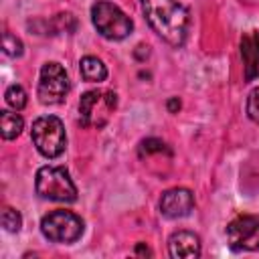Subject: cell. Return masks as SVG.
Here are the masks:
<instances>
[{
	"label": "cell",
	"mask_w": 259,
	"mask_h": 259,
	"mask_svg": "<svg viewBox=\"0 0 259 259\" xmlns=\"http://www.w3.org/2000/svg\"><path fill=\"white\" fill-rule=\"evenodd\" d=\"M4 99H6L8 107H12L14 111H20L26 105V91L20 85H10L4 93Z\"/></svg>",
	"instance_id": "14"
},
{
	"label": "cell",
	"mask_w": 259,
	"mask_h": 259,
	"mask_svg": "<svg viewBox=\"0 0 259 259\" xmlns=\"http://www.w3.org/2000/svg\"><path fill=\"white\" fill-rule=\"evenodd\" d=\"M168 253L174 259H194L200 255V239L190 231H176L168 239Z\"/></svg>",
	"instance_id": "11"
},
{
	"label": "cell",
	"mask_w": 259,
	"mask_h": 259,
	"mask_svg": "<svg viewBox=\"0 0 259 259\" xmlns=\"http://www.w3.org/2000/svg\"><path fill=\"white\" fill-rule=\"evenodd\" d=\"M194 208V194L188 188L176 186L166 190L160 196V212L166 219H182L188 217Z\"/></svg>",
	"instance_id": "9"
},
{
	"label": "cell",
	"mask_w": 259,
	"mask_h": 259,
	"mask_svg": "<svg viewBox=\"0 0 259 259\" xmlns=\"http://www.w3.org/2000/svg\"><path fill=\"white\" fill-rule=\"evenodd\" d=\"M83 221L71 210H53L42 217L40 221V233L53 241V243H63L71 245L81 239L83 235Z\"/></svg>",
	"instance_id": "6"
},
{
	"label": "cell",
	"mask_w": 259,
	"mask_h": 259,
	"mask_svg": "<svg viewBox=\"0 0 259 259\" xmlns=\"http://www.w3.org/2000/svg\"><path fill=\"white\" fill-rule=\"evenodd\" d=\"M227 243L233 251H259V214H239L227 225Z\"/></svg>",
	"instance_id": "8"
},
{
	"label": "cell",
	"mask_w": 259,
	"mask_h": 259,
	"mask_svg": "<svg viewBox=\"0 0 259 259\" xmlns=\"http://www.w3.org/2000/svg\"><path fill=\"white\" fill-rule=\"evenodd\" d=\"M32 144L36 146L38 154L45 158H57L67 148V134L65 125L57 115H42L32 121L30 130Z\"/></svg>",
	"instance_id": "4"
},
{
	"label": "cell",
	"mask_w": 259,
	"mask_h": 259,
	"mask_svg": "<svg viewBox=\"0 0 259 259\" xmlns=\"http://www.w3.org/2000/svg\"><path fill=\"white\" fill-rule=\"evenodd\" d=\"M247 115L251 121L259 123V87L253 89L247 97Z\"/></svg>",
	"instance_id": "18"
},
{
	"label": "cell",
	"mask_w": 259,
	"mask_h": 259,
	"mask_svg": "<svg viewBox=\"0 0 259 259\" xmlns=\"http://www.w3.org/2000/svg\"><path fill=\"white\" fill-rule=\"evenodd\" d=\"M136 253H138V255H152V251H150V249H148L144 243H138V247H136Z\"/></svg>",
	"instance_id": "20"
},
{
	"label": "cell",
	"mask_w": 259,
	"mask_h": 259,
	"mask_svg": "<svg viewBox=\"0 0 259 259\" xmlns=\"http://www.w3.org/2000/svg\"><path fill=\"white\" fill-rule=\"evenodd\" d=\"M115 107H117V95L113 91H99V89L85 91L79 101L81 125L101 130L109 121V115L115 111Z\"/></svg>",
	"instance_id": "5"
},
{
	"label": "cell",
	"mask_w": 259,
	"mask_h": 259,
	"mask_svg": "<svg viewBox=\"0 0 259 259\" xmlns=\"http://www.w3.org/2000/svg\"><path fill=\"white\" fill-rule=\"evenodd\" d=\"M142 12L150 28L164 42L174 49L186 42L190 16L178 0H142Z\"/></svg>",
	"instance_id": "1"
},
{
	"label": "cell",
	"mask_w": 259,
	"mask_h": 259,
	"mask_svg": "<svg viewBox=\"0 0 259 259\" xmlns=\"http://www.w3.org/2000/svg\"><path fill=\"white\" fill-rule=\"evenodd\" d=\"M22 127H24V121H22V117L18 113L8 111V109H4L0 113V134H2L4 140L18 138L20 132H22Z\"/></svg>",
	"instance_id": "13"
},
{
	"label": "cell",
	"mask_w": 259,
	"mask_h": 259,
	"mask_svg": "<svg viewBox=\"0 0 259 259\" xmlns=\"http://www.w3.org/2000/svg\"><path fill=\"white\" fill-rule=\"evenodd\" d=\"M160 152H166V154H170V148L162 142V140H158V138H148V140H144L142 144H140V156H148V154H160Z\"/></svg>",
	"instance_id": "17"
},
{
	"label": "cell",
	"mask_w": 259,
	"mask_h": 259,
	"mask_svg": "<svg viewBox=\"0 0 259 259\" xmlns=\"http://www.w3.org/2000/svg\"><path fill=\"white\" fill-rule=\"evenodd\" d=\"M241 59L245 81H253L259 77V32L249 30L241 36Z\"/></svg>",
	"instance_id": "10"
},
{
	"label": "cell",
	"mask_w": 259,
	"mask_h": 259,
	"mask_svg": "<svg viewBox=\"0 0 259 259\" xmlns=\"http://www.w3.org/2000/svg\"><path fill=\"white\" fill-rule=\"evenodd\" d=\"M71 89L69 75L63 69L61 63H45L40 69L38 77V87H36V97L42 105H57L61 103Z\"/></svg>",
	"instance_id": "7"
},
{
	"label": "cell",
	"mask_w": 259,
	"mask_h": 259,
	"mask_svg": "<svg viewBox=\"0 0 259 259\" xmlns=\"http://www.w3.org/2000/svg\"><path fill=\"white\" fill-rule=\"evenodd\" d=\"M79 71H81V77L89 83H99V81H105V77H107V69H105L103 61L97 57H91V55L81 59Z\"/></svg>",
	"instance_id": "12"
},
{
	"label": "cell",
	"mask_w": 259,
	"mask_h": 259,
	"mask_svg": "<svg viewBox=\"0 0 259 259\" xmlns=\"http://www.w3.org/2000/svg\"><path fill=\"white\" fill-rule=\"evenodd\" d=\"M166 107H168L170 113H178V109H180V99H178V97H170L168 103H166Z\"/></svg>",
	"instance_id": "19"
},
{
	"label": "cell",
	"mask_w": 259,
	"mask_h": 259,
	"mask_svg": "<svg viewBox=\"0 0 259 259\" xmlns=\"http://www.w3.org/2000/svg\"><path fill=\"white\" fill-rule=\"evenodd\" d=\"M91 20L97 32L107 40H123L134 30L132 18L119 6L107 0H97L91 6Z\"/></svg>",
	"instance_id": "2"
},
{
	"label": "cell",
	"mask_w": 259,
	"mask_h": 259,
	"mask_svg": "<svg viewBox=\"0 0 259 259\" xmlns=\"http://www.w3.org/2000/svg\"><path fill=\"white\" fill-rule=\"evenodd\" d=\"M2 51H4V55L12 57V59L20 57L22 55V42H20V38H16L10 32H4V36H2Z\"/></svg>",
	"instance_id": "16"
},
{
	"label": "cell",
	"mask_w": 259,
	"mask_h": 259,
	"mask_svg": "<svg viewBox=\"0 0 259 259\" xmlns=\"http://www.w3.org/2000/svg\"><path fill=\"white\" fill-rule=\"evenodd\" d=\"M36 194L55 202H75L77 186L73 184L69 172L61 166H42L34 176Z\"/></svg>",
	"instance_id": "3"
},
{
	"label": "cell",
	"mask_w": 259,
	"mask_h": 259,
	"mask_svg": "<svg viewBox=\"0 0 259 259\" xmlns=\"http://www.w3.org/2000/svg\"><path fill=\"white\" fill-rule=\"evenodd\" d=\"M0 221H2V227H4L8 233H18L20 227H22V217H20V212L14 210V208H10V206H6V208L2 210Z\"/></svg>",
	"instance_id": "15"
}]
</instances>
